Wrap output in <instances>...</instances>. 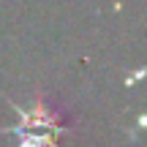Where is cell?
<instances>
[{"mask_svg":"<svg viewBox=\"0 0 147 147\" xmlns=\"http://www.w3.org/2000/svg\"><path fill=\"white\" fill-rule=\"evenodd\" d=\"M16 112V125L19 128H38V131H55L60 134V136H65V134H71L74 123L65 120V115L57 109L55 104H49L47 98H36L30 106H19V104H11Z\"/></svg>","mask_w":147,"mask_h":147,"instance_id":"6da1fadb","label":"cell"},{"mask_svg":"<svg viewBox=\"0 0 147 147\" xmlns=\"http://www.w3.org/2000/svg\"><path fill=\"white\" fill-rule=\"evenodd\" d=\"M0 134H11L16 136V147H63L60 144V134L55 131H38V128H0Z\"/></svg>","mask_w":147,"mask_h":147,"instance_id":"7a4b0ae2","label":"cell"}]
</instances>
